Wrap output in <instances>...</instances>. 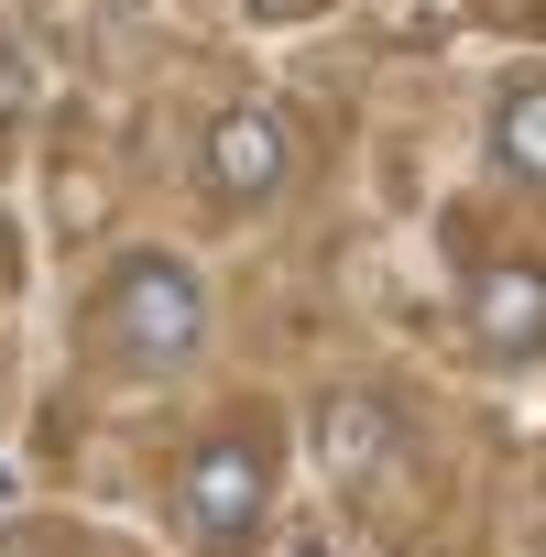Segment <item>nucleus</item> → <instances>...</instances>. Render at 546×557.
Returning a JSON list of instances; mask_svg holds the SVG:
<instances>
[{"instance_id":"nucleus-2","label":"nucleus","mask_w":546,"mask_h":557,"mask_svg":"<svg viewBox=\"0 0 546 557\" xmlns=\"http://www.w3.org/2000/svg\"><path fill=\"white\" fill-rule=\"evenodd\" d=\"M296 164H307V121L273 110V99H240V110H219V121L197 132L186 186H197L208 219H262L273 197L296 186Z\"/></svg>"},{"instance_id":"nucleus-3","label":"nucleus","mask_w":546,"mask_h":557,"mask_svg":"<svg viewBox=\"0 0 546 557\" xmlns=\"http://www.w3.org/2000/svg\"><path fill=\"white\" fill-rule=\"evenodd\" d=\"M175 524H186L208 557H240V546L273 524V448H262V437H208V448H186V470H175Z\"/></svg>"},{"instance_id":"nucleus-1","label":"nucleus","mask_w":546,"mask_h":557,"mask_svg":"<svg viewBox=\"0 0 546 557\" xmlns=\"http://www.w3.org/2000/svg\"><path fill=\"white\" fill-rule=\"evenodd\" d=\"M208 339H219V307L186 251H121L88 285V361L110 383H175L208 361Z\"/></svg>"},{"instance_id":"nucleus-6","label":"nucleus","mask_w":546,"mask_h":557,"mask_svg":"<svg viewBox=\"0 0 546 557\" xmlns=\"http://www.w3.org/2000/svg\"><path fill=\"white\" fill-rule=\"evenodd\" d=\"M481 164H492L502 186L546 197V77H513V88H492V110H481Z\"/></svg>"},{"instance_id":"nucleus-4","label":"nucleus","mask_w":546,"mask_h":557,"mask_svg":"<svg viewBox=\"0 0 546 557\" xmlns=\"http://www.w3.org/2000/svg\"><path fill=\"white\" fill-rule=\"evenodd\" d=\"M318 459H328V481H339L350 503H394V492L415 481V426H405L394 394L350 383V394L318 405Z\"/></svg>"},{"instance_id":"nucleus-5","label":"nucleus","mask_w":546,"mask_h":557,"mask_svg":"<svg viewBox=\"0 0 546 557\" xmlns=\"http://www.w3.org/2000/svg\"><path fill=\"white\" fill-rule=\"evenodd\" d=\"M459 329H470V350L492 372H535L546 361V262H524V251L481 262L470 296H459Z\"/></svg>"},{"instance_id":"nucleus-7","label":"nucleus","mask_w":546,"mask_h":557,"mask_svg":"<svg viewBox=\"0 0 546 557\" xmlns=\"http://www.w3.org/2000/svg\"><path fill=\"white\" fill-rule=\"evenodd\" d=\"M34 99H45L34 45H12V34H0V132H23V121H34Z\"/></svg>"},{"instance_id":"nucleus-9","label":"nucleus","mask_w":546,"mask_h":557,"mask_svg":"<svg viewBox=\"0 0 546 557\" xmlns=\"http://www.w3.org/2000/svg\"><path fill=\"white\" fill-rule=\"evenodd\" d=\"M12 492H23V481H12V470H0V503H12Z\"/></svg>"},{"instance_id":"nucleus-8","label":"nucleus","mask_w":546,"mask_h":557,"mask_svg":"<svg viewBox=\"0 0 546 557\" xmlns=\"http://www.w3.org/2000/svg\"><path fill=\"white\" fill-rule=\"evenodd\" d=\"M240 12H251V23H318L328 0H240Z\"/></svg>"}]
</instances>
